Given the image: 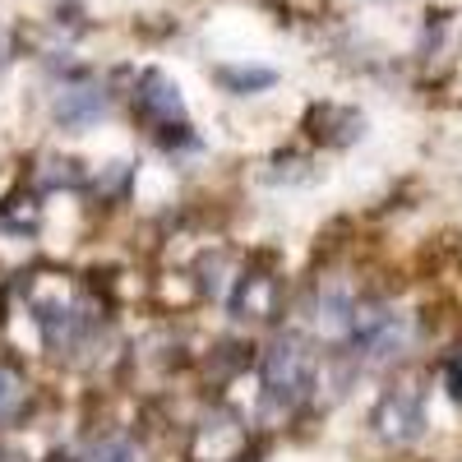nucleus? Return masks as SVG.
<instances>
[{"label":"nucleus","mask_w":462,"mask_h":462,"mask_svg":"<svg viewBox=\"0 0 462 462\" xmlns=\"http://www.w3.org/2000/svg\"><path fill=\"white\" fill-rule=\"evenodd\" d=\"M305 370H310V361H305V352H300L291 337L273 342V352H268V361H263L268 389L282 393V398H296V393L305 389Z\"/></svg>","instance_id":"1"},{"label":"nucleus","mask_w":462,"mask_h":462,"mask_svg":"<svg viewBox=\"0 0 462 462\" xmlns=\"http://www.w3.org/2000/svg\"><path fill=\"white\" fill-rule=\"evenodd\" d=\"M420 426H426V407H420V398L411 389L389 393V402H383V411H379V430L389 439H416Z\"/></svg>","instance_id":"2"},{"label":"nucleus","mask_w":462,"mask_h":462,"mask_svg":"<svg viewBox=\"0 0 462 462\" xmlns=\"http://www.w3.org/2000/svg\"><path fill=\"white\" fill-rule=\"evenodd\" d=\"M102 93L97 88H65L56 93V121L69 125V130H79V125H93L97 116H102Z\"/></svg>","instance_id":"3"},{"label":"nucleus","mask_w":462,"mask_h":462,"mask_svg":"<svg viewBox=\"0 0 462 462\" xmlns=\"http://www.w3.org/2000/svg\"><path fill=\"white\" fill-rule=\"evenodd\" d=\"M139 102L158 116V121L167 125V121H180L185 116V102H180V93H176V84L171 79H162V74H148L143 79V93H139Z\"/></svg>","instance_id":"4"},{"label":"nucleus","mask_w":462,"mask_h":462,"mask_svg":"<svg viewBox=\"0 0 462 462\" xmlns=\"http://www.w3.org/2000/svg\"><path fill=\"white\" fill-rule=\"evenodd\" d=\"M88 462H143V453L130 439H97L88 448Z\"/></svg>","instance_id":"5"},{"label":"nucleus","mask_w":462,"mask_h":462,"mask_svg":"<svg viewBox=\"0 0 462 462\" xmlns=\"http://www.w3.org/2000/svg\"><path fill=\"white\" fill-rule=\"evenodd\" d=\"M19 402H23V383H19V374H10L5 365H0V420H5Z\"/></svg>","instance_id":"6"},{"label":"nucleus","mask_w":462,"mask_h":462,"mask_svg":"<svg viewBox=\"0 0 462 462\" xmlns=\"http://www.w3.org/2000/svg\"><path fill=\"white\" fill-rule=\"evenodd\" d=\"M222 79L231 88H268V84H273V74H268V69H226Z\"/></svg>","instance_id":"7"},{"label":"nucleus","mask_w":462,"mask_h":462,"mask_svg":"<svg viewBox=\"0 0 462 462\" xmlns=\"http://www.w3.org/2000/svg\"><path fill=\"white\" fill-rule=\"evenodd\" d=\"M448 389H453V398H462V361H453V370H448Z\"/></svg>","instance_id":"8"}]
</instances>
